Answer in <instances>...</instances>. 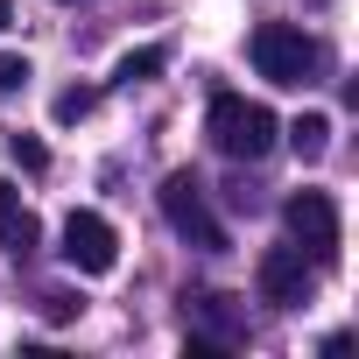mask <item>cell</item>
Returning <instances> with one entry per match:
<instances>
[{
	"label": "cell",
	"mask_w": 359,
	"mask_h": 359,
	"mask_svg": "<svg viewBox=\"0 0 359 359\" xmlns=\"http://www.w3.org/2000/svg\"><path fill=\"white\" fill-rule=\"evenodd\" d=\"M184 303H191V310H198V317L219 331V345H240V338H247V317L233 310V296H219V289H198V296H184Z\"/></svg>",
	"instance_id": "ba28073f"
},
{
	"label": "cell",
	"mask_w": 359,
	"mask_h": 359,
	"mask_svg": "<svg viewBox=\"0 0 359 359\" xmlns=\"http://www.w3.org/2000/svg\"><path fill=\"white\" fill-rule=\"evenodd\" d=\"M162 64H169V50H162V43H148V50H127V57L113 64V78H120V85H155V78H162Z\"/></svg>",
	"instance_id": "30bf717a"
},
{
	"label": "cell",
	"mask_w": 359,
	"mask_h": 359,
	"mask_svg": "<svg viewBox=\"0 0 359 359\" xmlns=\"http://www.w3.org/2000/svg\"><path fill=\"white\" fill-rule=\"evenodd\" d=\"M282 219H289V240H296L317 268L338 261V205H331L324 191H296V198L282 205Z\"/></svg>",
	"instance_id": "5b68a950"
},
{
	"label": "cell",
	"mask_w": 359,
	"mask_h": 359,
	"mask_svg": "<svg viewBox=\"0 0 359 359\" xmlns=\"http://www.w3.org/2000/svg\"><path fill=\"white\" fill-rule=\"evenodd\" d=\"M8 155H15L29 176H43V169H50V148H43L36 134H8Z\"/></svg>",
	"instance_id": "7c38bea8"
},
{
	"label": "cell",
	"mask_w": 359,
	"mask_h": 359,
	"mask_svg": "<svg viewBox=\"0 0 359 359\" xmlns=\"http://www.w3.org/2000/svg\"><path fill=\"white\" fill-rule=\"evenodd\" d=\"M92 106H99V92H92V85H71V92H57V106H50V113H57V127H78Z\"/></svg>",
	"instance_id": "8fae6325"
},
{
	"label": "cell",
	"mask_w": 359,
	"mask_h": 359,
	"mask_svg": "<svg viewBox=\"0 0 359 359\" xmlns=\"http://www.w3.org/2000/svg\"><path fill=\"white\" fill-rule=\"evenodd\" d=\"M162 219H169V233L176 240H191L198 254H226V226L212 219V205H205V184L191 169H176V176H162Z\"/></svg>",
	"instance_id": "3957f363"
},
{
	"label": "cell",
	"mask_w": 359,
	"mask_h": 359,
	"mask_svg": "<svg viewBox=\"0 0 359 359\" xmlns=\"http://www.w3.org/2000/svg\"><path fill=\"white\" fill-rule=\"evenodd\" d=\"M36 303H43V317H50V324H71V317H78V310H85V303H78V296H71V289H43V296H36Z\"/></svg>",
	"instance_id": "4fadbf2b"
},
{
	"label": "cell",
	"mask_w": 359,
	"mask_h": 359,
	"mask_svg": "<svg viewBox=\"0 0 359 359\" xmlns=\"http://www.w3.org/2000/svg\"><path fill=\"white\" fill-rule=\"evenodd\" d=\"M8 22H15V0H0V29H8Z\"/></svg>",
	"instance_id": "9a60e30c"
},
{
	"label": "cell",
	"mask_w": 359,
	"mask_h": 359,
	"mask_svg": "<svg viewBox=\"0 0 359 359\" xmlns=\"http://www.w3.org/2000/svg\"><path fill=\"white\" fill-rule=\"evenodd\" d=\"M36 71H29V57H15V50H0V92H22Z\"/></svg>",
	"instance_id": "5bb4252c"
},
{
	"label": "cell",
	"mask_w": 359,
	"mask_h": 359,
	"mask_svg": "<svg viewBox=\"0 0 359 359\" xmlns=\"http://www.w3.org/2000/svg\"><path fill=\"white\" fill-rule=\"evenodd\" d=\"M282 134H289V148H296V162H317V155L331 148V120H324V113H303V120H289Z\"/></svg>",
	"instance_id": "9c48e42d"
},
{
	"label": "cell",
	"mask_w": 359,
	"mask_h": 359,
	"mask_svg": "<svg viewBox=\"0 0 359 359\" xmlns=\"http://www.w3.org/2000/svg\"><path fill=\"white\" fill-rule=\"evenodd\" d=\"M78 275H113L120 268V233L99 219V212H71L64 219V247H57Z\"/></svg>",
	"instance_id": "8992f818"
},
{
	"label": "cell",
	"mask_w": 359,
	"mask_h": 359,
	"mask_svg": "<svg viewBox=\"0 0 359 359\" xmlns=\"http://www.w3.org/2000/svg\"><path fill=\"white\" fill-rule=\"evenodd\" d=\"M247 50H254V71H261L268 85H310V78H317V64H324L317 36H303L296 22H261Z\"/></svg>",
	"instance_id": "7a4b0ae2"
},
{
	"label": "cell",
	"mask_w": 359,
	"mask_h": 359,
	"mask_svg": "<svg viewBox=\"0 0 359 359\" xmlns=\"http://www.w3.org/2000/svg\"><path fill=\"white\" fill-rule=\"evenodd\" d=\"M0 247H8L15 261H29V254L43 247V226H36V212L15 198V184H0Z\"/></svg>",
	"instance_id": "52a82bcc"
},
{
	"label": "cell",
	"mask_w": 359,
	"mask_h": 359,
	"mask_svg": "<svg viewBox=\"0 0 359 359\" xmlns=\"http://www.w3.org/2000/svg\"><path fill=\"white\" fill-rule=\"evenodd\" d=\"M205 134H212V148H219V155H233V162H261V155L275 148L282 120H275L261 99L219 92V99H212V113H205Z\"/></svg>",
	"instance_id": "6da1fadb"
},
{
	"label": "cell",
	"mask_w": 359,
	"mask_h": 359,
	"mask_svg": "<svg viewBox=\"0 0 359 359\" xmlns=\"http://www.w3.org/2000/svg\"><path fill=\"white\" fill-rule=\"evenodd\" d=\"M254 282H261V303H275V310H303V303L317 296V261H310L303 247H268L261 268H254Z\"/></svg>",
	"instance_id": "277c9868"
}]
</instances>
